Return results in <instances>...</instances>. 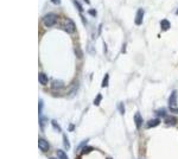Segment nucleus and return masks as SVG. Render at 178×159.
Here are the masks:
<instances>
[{
  "label": "nucleus",
  "instance_id": "1",
  "mask_svg": "<svg viewBox=\"0 0 178 159\" xmlns=\"http://www.w3.org/2000/svg\"><path fill=\"white\" fill-rule=\"evenodd\" d=\"M43 23L45 26L50 27V26H54L56 23H57V16L55 13H48L43 17Z\"/></svg>",
  "mask_w": 178,
  "mask_h": 159
},
{
  "label": "nucleus",
  "instance_id": "2",
  "mask_svg": "<svg viewBox=\"0 0 178 159\" xmlns=\"http://www.w3.org/2000/svg\"><path fill=\"white\" fill-rule=\"evenodd\" d=\"M63 30L68 33H74L76 31V26H75V23L70 19V18H65L64 19V23H63Z\"/></svg>",
  "mask_w": 178,
  "mask_h": 159
},
{
  "label": "nucleus",
  "instance_id": "3",
  "mask_svg": "<svg viewBox=\"0 0 178 159\" xmlns=\"http://www.w3.org/2000/svg\"><path fill=\"white\" fill-rule=\"evenodd\" d=\"M176 105H177V92L173 90V92L171 93L170 98H169V107H170V109H171V108H174Z\"/></svg>",
  "mask_w": 178,
  "mask_h": 159
},
{
  "label": "nucleus",
  "instance_id": "4",
  "mask_svg": "<svg viewBox=\"0 0 178 159\" xmlns=\"http://www.w3.org/2000/svg\"><path fill=\"white\" fill-rule=\"evenodd\" d=\"M38 146H39V150L43 151V152H48L50 150V145H49V142L45 139H39Z\"/></svg>",
  "mask_w": 178,
  "mask_h": 159
},
{
  "label": "nucleus",
  "instance_id": "5",
  "mask_svg": "<svg viewBox=\"0 0 178 159\" xmlns=\"http://www.w3.org/2000/svg\"><path fill=\"white\" fill-rule=\"evenodd\" d=\"M63 87H64V82L62 80H54L51 83V89H54V90H59Z\"/></svg>",
  "mask_w": 178,
  "mask_h": 159
},
{
  "label": "nucleus",
  "instance_id": "6",
  "mask_svg": "<svg viewBox=\"0 0 178 159\" xmlns=\"http://www.w3.org/2000/svg\"><path fill=\"white\" fill-rule=\"evenodd\" d=\"M144 10L143 9H139L138 11H137V14H135V24L137 25H141L143 24V19H144Z\"/></svg>",
  "mask_w": 178,
  "mask_h": 159
},
{
  "label": "nucleus",
  "instance_id": "7",
  "mask_svg": "<svg viewBox=\"0 0 178 159\" xmlns=\"http://www.w3.org/2000/svg\"><path fill=\"white\" fill-rule=\"evenodd\" d=\"M165 125H167V126H174L176 124H177V119L174 118V116H165Z\"/></svg>",
  "mask_w": 178,
  "mask_h": 159
},
{
  "label": "nucleus",
  "instance_id": "8",
  "mask_svg": "<svg viewBox=\"0 0 178 159\" xmlns=\"http://www.w3.org/2000/svg\"><path fill=\"white\" fill-rule=\"evenodd\" d=\"M159 124H160V120H159L158 118H156V119H152V120L147 121L146 127H147V128H153V127H157Z\"/></svg>",
  "mask_w": 178,
  "mask_h": 159
},
{
  "label": "nucleus",
  "instance_id": "9",
  "mask_svg": "<svg viewBox=\"0 0 178 159\" xmlns=\"http://www.w3.org/2000/svg\"><path fill=\"white\" fill-rule=\"evenodd\" d=\"M134 122H135V126L138 128L141 127V125H143V118H141V114L139 112L135 113V115H134Z\"/></svg>",
  "mask_w": 178,
  "mask_h": 159
},
{
  "label": "nucleus",
  "instance_id": "10",
  "mask_svg": "<svg viewBox=\"0 0 178 159\" xmlns=\"http://www.w3.org/2000/svg\"><path fill=\"white\" fill-rule=\"evenodd\" d=\"M38 78H39V83H41V85H43V86H45V85L48 83V81H49V80H48V76H46L45 74H43V72H41V74H39Z\"/></svg>",
  "mask_w": 178,
  "mask_h": 159
},
{
  "label": "nucleus",
  "instance_id": "11",
  "mask_svg": "<svg viewBox=\"0 0 178 159\" xmlns=\"http://www.w3.org/2000/svg\"><path fill=\"white\" fill-rule=\"evenodd\" d=\"M160 26H161V31H167L170 29V22L167 19H163L160 22Z\"/></svg>",
  "mask_w": 178,
  "mask_h": 159
},
{
  "label": "nucleus",
  "instance_id": "12",
  "mask_svg": "<svg viewBox=\"0 0 178 159\" xmlns=\"http://www.w3.org/2000/svg\"><path fill=\"white\" fill-rule=\"evenodd\" d=\"M57 155H58V159H68L67 153L62 150H57Z\"/></svg>",
  "mask_w": 178,
  "mask_h": 159
},
{
  "label": "nucleus",
  "instance_id": "13",
  "mask_svg": "<svg viewBox=\"0 0 178 159\" xmlns=\"http://www.w3.org/2000/svg\"><path fill=\"white\" fill-rule=\"evenodd\" d=\"M74 4H75V6H76V9L78 10V12H80V14H82V12H83V7L81 6V4L77 1V0H74Z\"/></svg>",
  "mask_w": 178,
  "mask_h": 159
},
{
  "label": "nucleus",
  "instance_id": "14",
  "mask_svg": "<svg viewBox=\"0 0 178 159\" xmlns=\"http://www.w3.org/2000/svg\"><path fill=\"white\" fill-rule=\"evenodd\" d=\"M93 150H94V148H93L92 146H87V147H84V148L82 150L81 153H82V154H87V153H89V152H92Z\"/></svg>",
  "mask_w": 178,
  "mask_h": 159
},
{
  "label": "nucleus",
  "instance_id": "15",
  "mask_svg": "<svg viewBox=\"0 0 178 159\" xmlns=\"http://www.w3.org/2000/svg\"><path fill=\"white\" fill-rule=\"evenodd\" d=\"M63 141H64V147L68 150V148H70V144H69V141H68V138H67V135L65 134H63Z\"/></svg>",
  "mask_w": 178,
  "mask_h": 159
},
{
  "label": "nucleus",
  "instance_id": "16",
  "mask_svg": "<svg viewBox=\"0 0 178 159\" xmlns=\"http://www.w3.org/2000/svg\"><path fill=\"white\" fill-rule=\"evenodd\" d=\"M101 99H102V95H101V94H98V95H96V98H95L94 105H95V106H99V103L101 102Z\"/></svg>",
  "mask_w": 178,
  "mask_h": 159
},
{
  "label": "nucleus",
  "instance_id": "17",
  "mask_svg": "<svg viewBox=\"0 0 178 159\" xmlns=\"http://www.w3.org/2000/svg\"><path fill=\"white\" fill-rule=\"evenodd\" d=\"M51 124H52V126H54V128L57 131V132H61V128H59V125L57 124V121L56 120H52L51 121Z\"/></svg>",
  "mask_w": 178,
  "mask_h": 159
},
{
  "label": "nucleus",
  "instance_id": "18",
  "mask_svg": "<svg viewBox=\"0 0 178 159\" xmlns=\"http://www.w3.org/2000/svg\"><path fill=\"white\" fill-rule=\"evenodd\" d=\"M118 107H119V111H120V114H121V115H124V114H125V106H124V103H122V102H120Z\"/></svg>",
  "mask_w": 178,
  "mask_h": 159
},
{
  "label": "nucleus",
  "instance_id": "19",
  "mask_svg": "<svg viewBox=\"0 0 178 159\" xmlns=\"http://www.w3.org/2000/svg\"><path fill=\"white\" fill-rule=\"evenodd\" d=\"M108 74H106L105 75V78H103V82H102V87H107V85H108Z\"/></svg>",
  "mask_w": 178,
  "mask_h": 159
},
{
  "label": "nucleus",
  "instance_id": "20",
  "mask_svg": "<svg viewBox=\"0 0 178 159\" xmlns=\"http://www.w3.org/2000/svg\"><path fill=\"white\" fill-rule=\"evenodd\" d=\"M157 114H158V115H160V116H164V118L166 116V114H165V112H164V111H158V112H157Z\"/></svg>",
  "mask_w": 178,
  "mask_h": 159
},
{
  "label": "nucleus",
  "instance_id": "21",
  "mask_svg": "<svg viewBox=\"0 0 178 159\" xmlns=\"http://www.w3.org/2000/svg\"><path fill=\"white\" fill-rule=\"evenodd\" d=\"M89 14H92L93 17H96V11L95 10H89Z\"/></svg>",
  "mask_w": 178,
  "mask_h": 159
},
{
  "label": "nucleus",
  "instance_id": "22",
  "mask_svg": "<svg viewBox=\"0 0 178 159\" xmlns=\"http://www.w3.org/2000/svg\"><path fill=\"white\" fill-rule=\"evenodd\" d=\"M42 108H43V102H42V100H39V108H38V111H39V113L42 112Z\"/></svg>",
  "mask_w": 178,
  "mask_h": 159
},
{
  "label": "nucleus",
  "instance_id": "23",
  "mask_svg": "<svg viewBox=\"0 0 178 159\" xmlns=\"http://www.w3.org/2000/svg\"><path fill=\"white\" fill-rule=\"evenodd\" d=\"M74 129H75V126H74V125H69L68 131H70V132H71V131H74Z\"/></svg>",
  "mask_w": 178,
  "mask_h": 159
},
{
  "label": "nucleus",
  "instance_id": "24",
  "mask_svg": "<svg viewBox=\"0 0 178 159\" xmlns=\"http://www.w3.org/2000/svg\"><path fill=\"white\" fill-rule=\"evenodd\" d=\"M51 1H52L54 4H56V5H58V4H59V0H51Z\"/></svg>",
  "mask_w": 178,
  "mask_h": 159
},
{
  "label": "nucleus",
  "instance_id": "25",
  "mask_svg": "<svg viewBox=\"0 0 178 159\" xmlns=\"http://www.w3.org/2000/svg\"><path fill=\"white\" fill-rule=\"evenodd\" d=\"M170 111H171V112H176V113H178V109H177V108H171Z\"/></svg>",
  "mask_w": 178,
  "mask_h": 159
},
{
  "label": "nucleus",
  "instance_id": "26",
  "mask_svg": "<svg viewBox=\"0 0 178 159\" xmlns=\"http://www.w3.org/2000/svg\"><path fill=\"white\" fill-rule=\"evenodd\" d=\"M84 1H85L87 4H90V3H89V0H84Z\"/></svg>",
  "mask_w": 178,
  "mask_h": 159
},
{
  "label": "nucleus",
  "instance_id": "27",
  "mask_svg": "<svg viewBox=\"0 0 178 159\" xmlns=\"http://www.w3.org/2000/svg\"><path fill=\"white\" fill-rule=\"evenodd\" d=\"M176 14H178V10H177V11H176Z\"/></svg>",
  "mask_w": 178,
  "mask_h": 159
},
{
  "label": "nucleus",
  "instance_id": "28",
  "mask_svg": "<svg viewBox=\"0 0 178 159\" xmlns=\"http://www.w3.org/2000/svg\"><path fill=\"white\" fill-rule=\"evenodd\" d=\"M49 159H56V158H52V157H51V158H49Z\"/></svg>",
  "mask_w": 178,
  "mask_h": 159
},
{
  "label": "nucleus",
  "instance_id": "29",
  "mask_svg": "<svg viewBox=\"0 0 178 159\" xmlns=\"http://www.w3.org/2000/svg\"><path fill=\"white\" fill-rule=\"evenodd\" d=\"M107 159H112V158H107Z\"/></svg>",
  "mask_w": 178,
  "mask_h": 159
},
{
  "label": "nucleus",
  "instance_id": "30",
  "mask_svg": "<svg viewBox=\"0 0 178 159\" xmlns=\"http://www.w3.org/2000/svg\"><path fill=\"white\" fill-rule=\"evenodd\" d=\"M78 159H80V158H78Z\"/></svg>",
  "mask_w": 178,
  "mask_h": 159
}]
</instances>
